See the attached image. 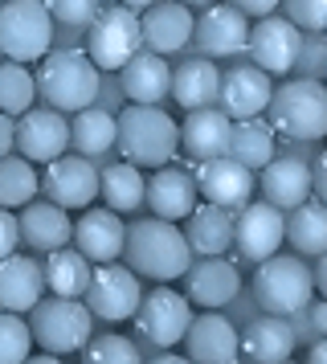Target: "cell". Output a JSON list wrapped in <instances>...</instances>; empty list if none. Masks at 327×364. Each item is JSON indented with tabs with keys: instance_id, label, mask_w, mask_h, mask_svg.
Listing matches in <instances>:
<instances>
[{
	"instance_id": "obj_16",
	"label": "cell",
	"mask_w": 327,
	"mask_h": 364,
	"mask_svg": "<svg viewBox=\"0 0 327 364\" xmlns=\"http://www.w3.org/2000/svg\"><path fill=\"white\" fill-rule=\"evenodd\" d=\"M184 356L196 364H233L237 360V328L225 315H217L209 307V315H193L188 328L180 336Z\"/></svg>"
},
{
	"instance_id": "obj_9",
	"label": "cell",
	"mask_w": 327,
	"mask_h": 364,
	"mask_svg": "<svg viewBox=\"0 0 327 364\" xmlns=\"http://www.w3.org/2000/svg\"><path fill=\"white\" fill-rule=\"evenodd\" d=\"M139 295H144L139 274L114 258V262H95L90 282H86V291H82V303L90 307V315H95V319L123 323V319H131V315H135Z\"/></svg>"
},
{
	"instance_id": "obj_39",
	"label": "cell",
	"mask_w": 327,
	"mask_h": 364,
	"mask_svg": "<svg viewBox=\"0 0 327 364\" xmlns=\"http://www.w3.org/2000/svg\"><path fill=\"white\" fill-rule=\"evenodd\" d=\"M82 356L90 364H139V348L127 336H98V340H86Z\"/></svg>"
},
{
	"instance_id": "obj_47",
	"label": "cell",
	"mask_w": 327,
	"mask_h": 364,
	"mask_svg": "<svg viewBox=\"0 0 327 364\" xmlns=\"http://www.w3.org/2000/svg\"><path fill=\"white\" fill-rule=\"evenodd\" d=\"M307 311H311V328L323 336V331H327V303H315V299H311Z\"/></svg>"
},
{
	"instance_id": "obj_40",
	"label": "cell",
	"mask_w": 327,
	"mask_h": 364,
	"mask_svg": "<svg viewBox=\"0 0 327 364\" xmlns=\"http://www.w3.org/2000/svg\"><path fill=\"white\" fill-rule=\"evenodd\" d=\"M286 9V21L294 29H307V33H323L327 29V0H278Z\"/></svg>"
},
{
	"instance_id": "obj_31",
	"label": "cell",
	"mask_w": 327,
	"mask_h": 364,
	"mask_svg": "<svg viewBox=\"0 0 327 364\" xmlns=\"http://www.w3.org/2000/svg\"><path fill=\"white\" fill-rule=\"evenodd\" d=\"M221 90V70L213 66V58H188L180 70H172V82H168V95L184 107V111H196V107H209Z\"/></svg>"
},
{
	"instance_id": "obj_44",
	"label": "cell",
	"mask_w": 327,
	"mask_h": 364,
	"mask_svg": "<svg viewBox=\"0 0 327 364\" xmlns=\"http://www.w3.org/2000/svg\"><path fill=\"white\" fill-rule=\"evenodd\" d=\"M233 9H242L245 17H266V13H274L278 0H229Z\"/></svg>"
},
{
	"instance_id": "obj_34",
	"label": "cell",
	"mask_w": 327,
	"mask_h": 364,
	"mask_svg": "<svg viewBox=\"0 0 327 364\" xmlns=\"http://www.w3.org/2000/svg\"><path fill=\"white\" fill-rule=\"evenodd\" d=\"M70 148H78V156H102V151L114 148V115L102 111V107H82L74 111V123H70Z\"/></svg>"
},
{
	"instance_id": "obj_4",
	"label": "cell",
	"mask_w": 327,
	"mask_h": 364,
	"mask_svg": "<svg viewBox=\"0 0 327 364\" xmlns=\"http://www.w3.org/2000/svg\"><path fill=\"white\" fill-rule=\"evenodd\" d=\"M29 311H33V319H29L33 340L45 348V352H53V356L82 352L86 340L95 336V315H90V307L74 295L37 299Z\"/></svg>"
},
{
	"instance_id": "obj_26",
	"label": "cell",
	"mask_w": 327,
	"mask_h": 364,
	"mask_svg": "<svg viewBox=\"0 0 327 364\" xmlns=\"http://www.w3.org/2000/svg\"><path fill=\"white\" fill-rule=\"evenodd\" d=\"M184 242L193 254H225L233 246V213L221 205H193L184 213Z\"/></svg>"
},
{
	"instance_id": "obj_25",
	"label": "cell",
	"mask_w": 327,
	"mask_h": 364,
	"mask_svg": "<svg viewBox=\"0 0 327 364\" xmlns=\"http://www.w3.org/2000/svg\"><path fill=\"white\" fill-rule=\"evenodd\" d=\"M229 127H233V119H229L225 111L196 107L193 115L180 123V148L188 151L196 164H200V160H213V156H225L229 151Z\"/></svg>"
},
{
	"instance_id": "obj_2",
	"label": "cell",
	"mask_w": 327,
	"mask_h": 364,
	"mask_svg": "<svg viewBox=\"0 0 327 364\" xmlns=\"http://www.w3.org/2000/svg\"><path fill=\"white\" fill-rule=\"evenodd\" d=\"M114 148L135 168H160L180 151V127L156 102H127L114 115Z\"/></svg>"
},
{
	"instance_id": "obj_8",
	"label": "cell",
	"mask_w": 327,
	"mask_h": 364,
	"mask_svg": "<svg viewBox=\"0 0 327 364\" xmlns=\"http://www.w3.org/2000/svg\"><path fill=\"white\" fill-rule=\"evenodd\" d=\"M144 50V37H139V13L127 4H111V9H98L95 21L86 25V58L98 70H119L131 53Z\"/></svg>"
},
{
	"instance_id": "obj_45",
	"label": "cell",
	"mask_w": 327,
	"mask_h": 364,
	"mask_svg": "<svg viewBox=\"0 0 327 364\" xmlns=\"http://www.w3.org/2000/svg\"><path fill=\"white\" fill-rule=\"evenodd\" d=\"M311 193H327V156H315V164H311Z\"/></svg>"
},
{
	"instance_id": "obj_5",
	"label": "cell",
	"mask_w": 327,
	"mask_h": 364,
	"mask_svg": "<svg viewBox=\"0 0 327 364\" xmlns=\"http://www.w3.org/2000/svg\"><path fill=\"white\" fill-rule=\"evenodd\" d=\"M33 82H37V95L53 111H70V115L98 99V66L82 50L49 53Z\"/></svg>"
},
{
	"instance_id": "obj_36",
	"label": "cell",
	"mask_w": 327,
	"mask_h": 364,
	"mask_svg": "<svg viewBox=\"0 0 327 364\" xmlns=\"http://www.w3.org/2000/svg\"><path fill=\"white\" fill-rule=\"evenodd\" d=\"M41 176L37 164H29L25 156H0V205L4 209H21L25 200L37 197Z\"/></svg>"
},
{
	"instance_id": "obj_50",
	"label": "cell",
	"mask_w": 327,
	"mask_h": 364,
	"mask_svg": "<svg viewBox=\"0 0 327 364\" xmlns=\"http://www.w3.org/2000/svg\"><path fill=\"white\" fill-rule=\"evenodd\" d=\"M180 4H188V9H193V4H213V0H180Z\"/></svg>"
},
{
	"instance_id": "obj_3",
	"label": "cell",
	"mask_w": 327,
	"mask_h": 364,
	"mask_svg": "<svg viewBox=\"0 0 327 364\" xmlns=\"http://www.w3.org/2000/svg\"><path fill=\"white\" fill-rule=\"evenodd\" d=\"M270 127L286 139L299 144H315L327 132V86L315 78H299V82H282L270 90Z\"/></svg>"
},
{
	"instance_id": "obj_35",
	"label": "cell",
	"mask_w": 327,
	"mask_h": 364,
	"mask_svg": "<svg viewBox=\"0 0 327 364\" xmlns=\"http://www.w3.org/2000/svg\"><path fill=\"white\" fill-rule=\"evenodd\" d=\"M98 193L107 200V209H114V213H135L144 205V172L131 164V160L111 164L98 176Z\"/></svg>"
},
{
	"instance_id": "obj_29",
	"label": "cell",
	"mask_w": 327,
	"mask_h": 364,
	"mask_svg": "<svg viewBox=\"0 0 327 364\" xmlns=\"http://www.w3.org/2000/svg\"><path fill=\"white\" fill-rule=\"evenodd\" d=\"M119 82H123L127 102H160L168 95L172 70L164 62V53H131L119 66Z\"/></svg>"
},
{
	"instance_id": "obj_49",
	"label": "cell",
	"mask_w": 327,
	"mask_h": 364,
	"mask_svg": "<svg viewBox=\"0 0 327 364\" xmlns=\"http://www.w3.org/2000/svg\"><path fill=\"white\" fill-rule=\"evenodd\" d=\"M119 4H127V9H135V13H144L147 4H156V0H119Z\"/></svg>"
},
{
	"instance_id": "obj_43",
	"label": "cell",
	"mask_w": 327,
	"mask_h": 364,
	"mask_svg": "<svg viewBox=\"0 0 327 364\" xmlns=\"http://www.w3.org/2000/svg\"><path fill=\"white\" fill-rule=\"evenodd\" d=\"M323 50H327V46L319 41V37H315V41H303V46H299V58H294V66H303V70L315 74V70L323 66V58H327Z\"/></svg>"
},
{
	"instance_id": "obj_13",
	"label": "cell",
	"mask_w": 327,
	"mask_h": 364,
	"mask_svg": "<svg viewBox=\"0 0 327 364\" xmlns=\"http://www.w3.org/2000/svg\"><path fill=\"white\" fill-rule=\"evenodd\" d=\"M299 46H303V29H294L286 17H262L258 25H250V37H245V53L266 74L294 70Z\"/></svg>"
},
{
	"instance_id": "obj_12",
	"label": "cell",
	"mask_w": 327,
	"mask_h": 364,
	"mask_svg": "<svg viewBox=\"0 0 327 364\" xmlns=\"http://www.w3.org/2000/svg\"><path fill=\"white\" fill-rule=\"evenodd\" d=\"M233 246L245 262H262L282 246V209L270 200H245L233 217Z\"/></svg>"
},
{
	"instance_id": "obj_28",
	"label": "cell",
	"mask_w": 327,
	"mask_h": 364,
	"mask_svg": "<svg viewBox=\"0 0 327 364\" xmlns=\"http://www.w3.org/2000/svg\"><path fill=\"white\" fill-rule=\"evenodd\" d=\"M41 291H45V279L33 258L16 254V250L0 258V307L4 311H29L41 299Z\"/></svg>"
},
{
	"instance_id": "obj_38",
	"label": "cell",
	"mask_w": 327,
	"mask_h": 364,
	"mask_svg": "<svg viewBox=\"0 0 327 364\" xmlns=\"http://www.w3.org/2000/svg\"><path fill=\"white\" fill-rule=\"evenodd\" d=\"M33 352V331L29 319H21V311H4L0 307V364H21Z\"/></svg>"
},
{
	"instance_id": "obj_41",
	"label": "cell",
	"mask_w": 327,
	"mask_h": 364,
	"mask_svg": "<svg viewBox=\"0 0 327 364\" xmlns=\"http://www.w3.org/2000/svg\"><path fill=\"white\" fill-rule=\"evenodd\" d=\"M49 17L62 21V25H74V29H86L98 13V0H45Z\"/></svg>"
},
{
	"instance_id": "obj_7",
	"label": "cell",
	"mask_w": 327,
	"mask_h": 364,
	"mask_svg": "<svg viewBox=\"0 0 327 364\" xmlns=\"http://www.w3.org/2000/svg\"><path fill=\"white\" fill-rule=\"evenodd\" d=\"M53 41V17L45 0H0V53L9 62H41Z\"/></svg>"
},
{
	"instance_id": "obj_20",
	"label": "cell",
	"mask_w": 327,
	"mask_h": 364,
	"mask_svg": "<svg viewBox=\"0 0 327 364\" xmlns=\"http://www.w3.org/2000/svg\"><path fill=\"white\" fill-rule=\"evenodd\" d=\"M294 352V328L286 315H262L237 336V356L254 364H282Z\"/></svg>"
},
{
	"instance_id": "obj_17",
	"label": "cell",
	"mask_w": 327,
	"mask_h": 364,
	"mask_svg": "<svg viewBox=\"0 0 327 364\" xmlns=\"http://www.w3.org/2000/svg\"><path fill=\"white\" fill-rule=\"evenodd\" d=\"M193 9L180 4V0H156L147 4L144 17H139V37L151 53H176L193 41Z\"/></svg>"
},
{
	"instance_id": "obj_42",
	"label": "cell",
	"mask_w": 327,
	"mask_h": 364,
	"mask_svg": "<svg viewBox=\"0 0 327 364\" xmlns=\"http://www.w3.org/2000/svg\"><path fill=\"white\" fill-rule=\"evenodd\" d=\"M21 246V225H16V213H9L4 205H0V258L4 254H13Z\"/></svg>"
},
{
	"instance_id": "obj_14",
	"label": "cell",
	"mask_w": 327,
	"mask_h": 364,
	"mask_svg": "<svg viewBox=\"0 0 327 364\" xmlns=\"http://www.w3.org/2000/svg\"><path fill=\"white\" fill-rule=\"evenodd\" d=\"M13 148L29 164H49L53 156L70 148V123L53 107L49 111H21V123H13Z\"/></svg>"
},
{
	"instance_id": "obj_19",
	"label": "cell",
	"mask_w": 327,
	"mask_h": 364,
	"mask_svg": "<svg viewBox=\"0 0 327 364\" xmlns=\"http://www.w3.org/2000/svg\"><path fill=\"white\" fill-rule=\"evenodd\" d=\"M123 237H127V225L114 209H90L74 221L70 230V242L78 254H86L90 262H114L123 258Z\"/></svg>"
},
{
	"instance_id": "obj_48",
	"label": "cell",
	"mask_w": 327,
	"mask_h": 364,
	"mask_svg": "<svg viewBox=\"0 0 327 364\" xmlns=\"http://www.w3.org/2000/svg\"><path fill=\"white\" fill-rule=\"evenodd\" d=\"M307 360H311V364H323V360H327V344H323V340H319V344L307 352Z\"/></svg>"
},
{
	"instance_id": "obj_18",
	"label": "cell",
	"mask_w": 327,
	"mask_h": 364,
	"mask_svg": "<svg viewBox=\"0 0 327 364\" xmlns=\"http://www.w3.org/2000/svg\"><path fill=\"white\" fill-rule=\"evenodd\" d=\"M193 37L205 50V58H229V53H245V37H250V21L242 9L233 4H205L200 21H193Z\"/></svg>"
},
{
	"instance_id": "obj_33",
	"label": "cell",
	"mask_w": 327,
	"mask_h": 364,
	"mask_svg": "<svg viewBox=\"0 0 327 364\" xmlns=\"http://www.w3.org/2000/svg\"><path fill=\"white\" fill-rule=\"evenodd\" d=\"M90 270H95V262L86 254H78V250H70V246H58V250H49L45 266H41V279H45V287L53 295L82 299L86 282H90Z\"/></svg>"
},
{
	"instance_id": "obj_10",
	"label": "cell",
	"mask_w": 327,
	"mask_h": 364,
	"mask_svg": "<svg viewBox=\"0 0 327 364\" xmlns=\"http://www.w3.org/2000/svg\"><path fill=\"white\" fill-rule=\"evenodd\" d=\"M131 319H135V331L144 336L147 344L172 348V344H180V336H184L188 319H193V303H188V295H180L168 282H160L156 291L139 295V307H135Z\"/></svg>"
},
{
	"instance_id": "obj_11",
	"label": "cell",
	"mask_w": 327,
	"mask_h": 364,
	"mask_svg": "<svg viewBox=\"0 0 327 364\" xmlns=\"http://www.w3.org/2000/svg\"><path fill=\"white\" fill-rule=\"evenodd\" d=\"M41 188L49 193L53 205L62 209H86L98 197V168L90 156H53L41 172Z\"/></svg>"
},
{
	"instance_id": "obj_15",
	"label": "cell",
	"mask_w": 327,
	"mask_h": 364,
	"mask_svg": "<svg viewBox=\"0 0 327 364\" xmlns=\"http://www.w3.org/2000/svg\"><path fill=\"white\" fill-rule=\"evenodd\" d=\"M196 188H200V197L209 200V205H221V209H242L250 193H254V172L242 164V160H233V156H213V160H200L196 168Z\"/></svg>"
},
{
	"instance_id": "obj_37",
	"label": "cell",
	"mask_w": 327,
	"mask_h": 364,
	"mask_svg": "<svg viewBox=\"0 0 327 364\" xmlns=\"http://www.w3.org/2000/svg\"><path fill=\"white\" fill-rule=\"evenodd\" d=\"M33 95H37V82H33L29 66L0 62V111L4 115H21V111L33 107Z\"/></svg>"
},
{
	"instance_id": "obj_30",
	"label": "cell",
	"mask_w": 327,
	"mask_h": 364,
	"mask_svg": "<svg viewBox=\"0 0 327 364\" xmlns=\"http://www.w3.org/2000/svg\"><path fill=\"white\" fill-rule=\"evenodd\" d=\"M282 242H291L294 254H307V258H319L327 250V209L323 200H299L291 205V217H282Z\"/></svg>"
},
{
	"instance_id": "obj_1",
	"label": "cell",
	"mask_w": 327,
	"mask_h": 364,
	"mask_svg": "<svg viewBox=\"0 0 327 364\" xmlns=\"http://www.w3.org/2000/svg\"><path fill=\"white\" fill-rule=\"evenodd\" d=\"M123 258L144 279L172 282L184 279V270L193 266V250L184 242V230H176V221L139 217V221H131L127 237H123Z\"/></svg>"
},
{
	"instance_id": "obj_32",
	"label": "cell",
	"mask_w": 327,
	"mask_h": 364,
	"mask_svg": "<svg viewBox=\"0 0 327 364\" xmlns=\"http://www.w3.org/2000/svg\"><path fill=\"white\" fill-rule=\"evenodd\" d=\"M229 156L242 160L250 172H258L274 160V127L262 123L258 115L254 119H233L229 127Z\"/></svg>"
},
{
	"instance_id": "obj_22",
	"label": "cell",
	"mask_w": 327,
	"mask_h": 364,
	"mask_svg": "<svg viewBox=\"0 0 327 364\" xmlns=\"http://www.w3.org/2000/svg\"><path fill=\"white\" fill-rule=\"evenodd\" d=\"M144 200L147 209L164 221H184V213L196 205V184L184 168H172V164H160L156 176L144 181Z\"/></svg>"
},
{
	"instance_id": "obj_27",
	"label": "cell",
	"mask_w": 327,
	"mask_h": 364,
	"mask_svg": "<svg viewBox=\"0 0 327 364\" xmlns=\"http://www.w3.org/2000/svg\"><path fill=\"white\" fill-rule=\"evenodd\" d=\"M258 172H262V197L278 209H291V205L311 197V164L299 160V156H274Z\"/></svg>"
},
{
	"instance_id": "obj_21",
	"label": "cell",
	"mask_w": 327,
	"mask_h": 364,
	"mask_svg": "<svg viewBox=\"0 0 327 364\" xmlns=\"http://www.w3.org/2000/svg\"><path fill=\"white\" fill-rule=\"evenodd\" d=\"M270 74L258 66H233L229 74H221V90L217 99L225 102V115L229 119H254L266 111L270 102Z\"/></svg>"
},
{
	"instance_id": "obj_23",
	"label": "cell",
	"mask_w": 327,
	"mask_h": 364,
	"mask_svg": "<svg viewBox=\"0 0 327 364\" xmlns=\"http://www.w3.org/2000/svg\"><path fill=\"white\" fill-rule=\"evenodd\" d=\"M16 225H21V242L33 250H58L70 242V230H74V221L65 213L62 205H53V200H25L21 205V213H16Z\"/></svg>"
},
{
	"instance_id": "obj_24",
	"label": "cell",
	"mask_w": 327,
	"mask_h": 364,
	"mask_svg": "<svg viewBox=\"0 0 327 364\" xmlns=\"http://www.w3.org/2000/svg\"><path fill=\"white\" fill-rule=\"evenodd\" d=\"M184 274H188V303H200V307H225L242 291V270L221 254H209L205 262L188 266Z\"/></svg>"
},
{
	"instance_id": "obj_6",
	"label": "cell",
	"mask_w": 327,
	"mask_h": 364,
	"mask_svg": "<svg viewBox=\"0 0 327 364\" xmlns=\"http://www.w3.org/2000/svg\"><path fill=\"white\" fill-rule=\"evenodd\" d=\"M254 295H258L262 311L270 315H299L307 311V303L315 299V279L303 258H291V254H270L258 262V274H254Z\"/></svg>"
},
{
	"instance_id": "obj_46",
	"label": "cell",
	"mask_w": 327,
	"mask_h": 364,
	"mask_svg": "<svg viewBox=\"0 0 327 364\" xmlns=\"http://www.w3.org/2000/svg\"><path fill=\"white\" fill-rule=\"evenodd\" d=\"M9 151H13V115L0 111V156H9Z\"/></svg>"
}]
</instances>
